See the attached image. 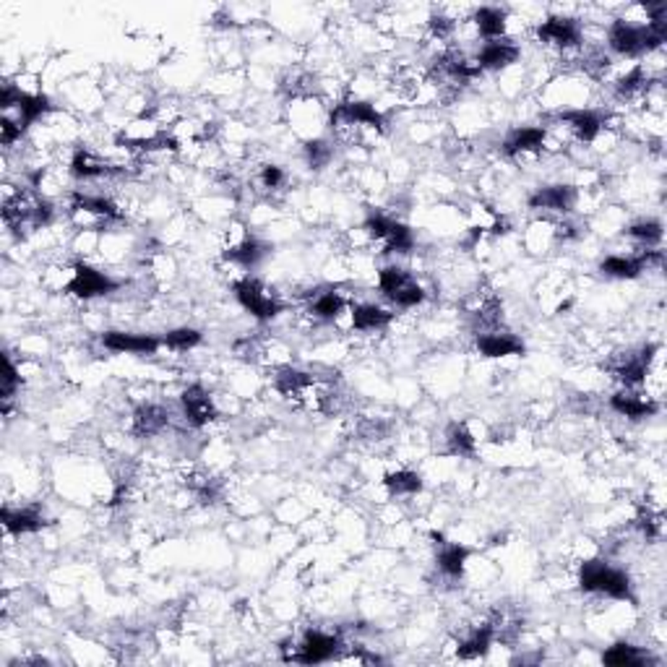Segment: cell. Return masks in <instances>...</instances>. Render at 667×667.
Here are the masks:
<instances>
[{
    "label": "cell",
    "mask_w": 667,
    "mask_h": 667,
    "mask_svg": "<svg viewBox=\"0 0 667 667\" xmlns=\"http://www.w3.org/2000/svg\"><path fill=\"white\" fill-rule=\"evenodd\" d=\"M235 297L237 303L258 321H272L287 308L274 290H269L264 282H258L254 276H245V279L235 282Z\"/></svg>",
    "instance_id": "4"
},
{
    "label": "cell",
    "mask_w": 667,
    "mask_h": 667,
    "mask_svg": "<svg viewBox=\"0 0 667 667\" xmlns=\"http://www.w3.org/2000/svg\"><path fill=\"white\" fill-rule=\"evenodd\" d=\"M266 255H269V245L266 243H261L254 235H245L243 240H237V243H233L224 251V261H230L235 266H243V269H255Z\"/></svg>",
    "instance_id": "19"
},
{
    "label": "cell",
    "mask_w": 667,
    "mask_h": 667,
    "mask_svg": "<svg viewBox=\"0 0 667 667\" xmlns=\"http://www.w3.org/2000/svg\"><path fill=\"white\" fill-rule=\"evenodd\" d=\"M628 237H633V240H639L642 245H657L660 240H662V224L657 222V219H639V222H633L631 227L626 230Z\"/></svg>",
    "instance_id": "34"
},
{
    "label": "cell",
    "mask_w": 667,
    "mask_h": 667,
    "mask_svg": "<svg viewBox=\"0 0 667 667\" xmlns=\"http://www.w3.org/2000/svg\"><path fill=\"white\" fill-rule=\"evenodd\" d=\"M558 125L566 128L571 136L582 144H592L605 128V115L597 110H563L558 113Z\"/></svg>",
    "instance_id": "11"
},
{
    "label": "cell",
    "mask_w": 667,
    "mask_h": 667,
    "mask_svg": "<svg viewBox=\"0 0 667 667\" xmlns=\"http://www.w3.org/2000/svg\"><path fill=\"white\" fill-rule=\"evenodd\" d=\"M667 42V21H644L633 24L628 19H615L608 29V47L615 55L639 58Z\"/></svg>",
    "instance_id": "1"
},
{
    "label": "cell",
    "mask_w": 667,
    "mask_h": 667,
    "mask_svg": "<svg viewBox=\"0 0 667 667\" xmlns=\"http://www.w3.org/2000/svg\"><path fill=\"white\" fill-rule=\"evenodd\" d=\"M162 344L170 347V350H177V353H188L194 350L196 344H201V332L198 329H191V326H183V329H173L162 336Z\"/></svg>",
    "instance_id": "33"
},
{
    "label": "cell",
    "mask_w": 667,
    "mask_h": 667,
    "mask_svg": "<svg viewBox=\"0 0 667 667\" xmlns=\"http://www.w3.org/2000/svg\"><path fill=\"white\" fill-rule=\"evenodd\" d=\"M303 154H305V162L314 167V170H321V167H326L334 157V144L329 141H324V138H315V141H308L305 146H303Z\"/></svg>",
    "instance_id": "35"
},
{
    "label": "cell",
    "mask_w": 667,
    "mask_h": 667,
    "mask_svg": "<svg viewBox=\"0 0 667 667\" xmlns=\"http://www.w3.org/2000/svg\"><path fill=\"white\" fill-rule=\"evenodd\" d=\"M378 287L383 297L392 300L396 308H417L425 300V290L402 266H383L378 272Z\"/></svg>",
    "instance_id": "5"
},
{
    "label": "cell",
    "mask_w": 667,
    "mask_h": 667,
    "mask_svg": "<svg viewBox=\"0 0 667 667\" xmlns=\"http://www.w3.org/2000/svg\"><path fill=\"white\" fill-rule=\"evenodd\" d=\"M446 446L453 456H472L474 449H477V441L470 433V428L464 423H453L446 431Z\"/></svg>",
    "instance_id": "32"
},
{
    "label": "cell",
    "mask_w": 667,
    "mask_h": 667,
    "mask_svg": "<svg viewBox=\"0 0 667 667\" xmlns=\"http://www.w3.org/2000/svg\"><path fill=\"white\" fill-rule=\"evenodd\" d=\"M392 321V311H386V308H381L375 303H363V305H354L350 311V324H353L354 332H383Z\"/></svg>",
    "instance_id": "21"
},
{
    "label": "cell",
    "mask_w": 667,
    "mask_h": 667,
    "mask_svg": "<svg viewBox=\"0 0 667 667\" xmlns=\"http://www.w3.org/2000/svg\"><path fill=\"white\" fill-rule=\"evenodd\" d=\"M652 264H662V254L660 251H642L639 255H608L600 261V272L612 279H636L642 272H647Z\"/></svg>",
    "instance_id": "9"
},
{
    "label": "cell",
    "mask_w": 667,
    "mask_h": 667,
    "mask_svg": "<svg viewBox=\"0 0 667 667\" xmlns=\"http://www.w3.org/2000/svg\"><path fill=\"white\" fill-rule=\"evenodd\" d=\"M610 407H612V413L623 414L628 420H644V417L657 414V410H660V404L652 396H644V393L633 392V389L612 393Z\"/></svg>",
    "instance_id": "16"
},
{
    "label": "cell",
    "mask_w": 667,
    "mask_h": 667,
    "mask_svg": "<svg viewBox=\"0 0 667 667\" xmlns=\"http://www.w3.org/2000/svg\"><path fill=\"white\" fill-rule=\"evenodd\" d=\"M438 548H441L438 550V571L449 579H462L467 561H470V548L459 543H443Z\"/></svg>",
    "instance_id": "26"
},
{
    "label": "cell",
    "mask_w": 667,
    "mask_h": 667,
    "mask_svg": "<svg viewBox=\"0 0 667 667\" xmlns=\"http://www.w3.org/2000/svg\"><path fill=\"white\" fill-rule=\"evenodd\" d=\"M180 404H183V414H185L188 425H194V428H204L212 420H216L214 399L201 383H191L185 392L180 393Z\"/></svg>",
    "instance_id": "13"
},
{
    "label": "cell",
    "mask_w": 667,
    "mask_h": 667,
    "mask_svg": "<svg viewBox=\"0 0 667 667\" xmlns=\"http://www.w3.org/2000/svg\"><path fill=\"white\" fill-rule=\"evenodd\" d=\"M579 587L589 594H605L610 600H633L631 576L610 566L608 561H587L579 569Z\"/></svg>",
    "instance_id": "2"
},
{
    "label": "cell",
    "mask_w": 667,
    "mask_h": 667,
    "mask_svg": "<svg viewBox=\"0 0 667 667\" xmlns=\"http://www.w3.org/2000/svg\"><path fill=\"white\" fill-rule=\"evenodd\" d=\"M110 173V164L105 159L95 154L92 149H79L74 157H71V175L79 177V180H95Z\"/></svg>",
    "instance_id": "28"
},
{
    "label": "cell",
    "mask_w": 667,
    "mask_h": 667,
    "mask_svg": "<svg viewBox=\"0 0 667 667\" xmlns=\"http://www.w3.org/2000/svg\"><path fill=\"white\" fill-rule=\"evenodd\" d=\"M537 40L558 47L561 53H569V50H579V45L584 40V29L571 16H548L537 26Z\"/></svg>",
    "instance_id": "6"
},
{
    "label": "cell",
    "mask_w": 667,
    "mask_h": 667,
    "mask_svg": "<svg viewBox=\"0 0 667 667\" xmlns=\"http://www.w3.org/2000/svg\"><path fill=\"white\" fill-rule=\"evenodd\" d=\"M3 527L11 534H32L45 527V513L37 506H24V509H3Z\"/></svg>",
    "instance_id": "23"
},
{
    "label": "cell",
    "mask_w": 667,
    "mask_h": 667,
    "mask_svg": "<svg viewBox=\"0 0 667 667\" xmlns=\"http://www.w3.org/2000/svg\"><path fill=\"white\" fill-rule=\"evenodd\" d=\"M342 647V639L336 633H326V631H308L303 636V642L294 647L293 657L294 662H303V665H318V662H329L336 657V652Z\"/></svg>",
    "instance_id": "8"
},
{
    "label": "cell",
    "mask_w": 667,
    "mask_h": 667,
    "mask_svg": "<svg viewBox=\"0 0 667 667\" xmlns=\"http://www.w3.org/2000/svg\"><path fill=\"white\" fill-rule=\"evenodd\" d=\"M258 183L266 191H276V188H282L287 183V175H284V170L279 164H264L261 173H258Z\"/></svg>",
    "instance_id": "36"
},
{
    "label": "cell",
    "mask_w": 667,
    "mask_h": 667,
    "mask_svg": "<svg viewBox=\"0 0 667 667\" xmlns=\"http://www.w3.org/2000/svg\"><path fill=\"white\" fill-rule=\"evenodd\" d=\"M474 344H477V353L483 354V357H491V360L511 357V354H524V342L516 334L483 332L477 336Z\"/></svg>",
    "instance_id": "18"
},
{
    "label": "cell",
    "mask_w": 667,
    "mask_h": 667,
    "mask_svg": "<svg viewBox=\"0 0 667 667\" xmlns=\"http://www.w3.org/2000/svg\"><path fill=\"white\" fill-rule=\"evenodd\" d=\"M383 485L392 495H417L423 491V477L413 470H396L383 477Z\"/></svg>",
    "instance_id": "29"
},
{
    "label": "cell",
    "mask_w": 667,
    "mask_h": 667,
    "mask_svg": "<svg viewBox=\"0 0 667 667\" xmlns=\"http://www.w3.org/2000/svg\"><path fill=\"white\" fill-rule=\"evenodd\" d=\"M332 128L336 134H347V131H375L383 134L386 131V118L375 110V105L363 102V99H350L336 105L332 113Z\"/></svg>",
    "instance_id": "3"
},
{
    "label": "cell",
    "mask_w": 667,
    "mask_h": 667,
    "mask_svg": "<svg viewBox=\"0 0 667 667\" xmlns=\"http://www.w3.org/2000/svg\"><path fill=\"white\" fill-rule=\"evenodd\" d=\"M381 245H383L381 254H410L414 248V233L407 227V224H402V222L393 219L392 227H389V233H386Z\"/></svg>",
    "instance_id": "30"
},
{
    "label": "cell",
    "mask_w": 667,
    "mask_h": 667,
    "mask_svg": "<svg viewBox=\"0 0 667 667\" xmlns=\"http://www.w3.org/2000/svg\"><path fill=\"white\" fill-rule=\"evenodd\" d=\"M65 290L71 294H76L79 300H95V297H102V294H110L118 290V282L110 274L99 272L89 264H76L74 266V274H71V282L65 284Z\"/></svg>",
    "instance_id": "7"
},
{
    "label": "cell",
    "mask_w": 667,
    "mask_h": 667,
    "mask_svg": "<svg viewBox=\"0 0 667 667\" xmlns=\"http://www.w3.org/2000/svg\"><path fill=\"white\" fill-rule=\"evenodd\" d=\"M347 311V297L339 293V290H318L311 294V303H308V314L314 315L315 321H334Z\"/></svg>",
    "instance_id": "24"
},
{
    "label": "cell",
    "mask_w": 667,
    "mask_h": 667,
    "mask_svg": "<svg viewBox=\"0 0 667 667\" xmlns=\"http://www.w3.org/2000/svg\"><path fill=\"white\" fill-rule=\"evenodd\" d=\"M102 347L110 353L125 354H157L162 347V339L152 334H131V332H105L102 334Z\"/></svg>",
    "instance_id": "15"
},
{
    "label": "cell",
    "mask_w": 667,
    "mask_h": 667,
    "mask_svg": "<svg viewBox=\"0 0 667 667\" xmlns=\"http://www.w3.org/2000/svg\"><path fill=\"white\" fill-rule=\"evenodd\" d=\"M274 389L290 399H308V393L318 392V381L314 373L297 371V368H279L274 373Z\"/></svg>",
    "instance_id": "17"
},
{
    "label": "cell",
    "mask_w": 667,
    "mask_h": 667,
    "mask_svg": "<svg viewBox=\"0 0 667 667\" xmlns=\"http://www.w3.org/2000/svg\"><path fill=\"white\" fill-rule=\"evenodd\" d=\"M519 55H522L519 45L509 37H501V40L483 42V47L474 55V63L480 71H503V68L513 65Z\"/></svg>",
    "instance_id": "14"
},
{
    "label": "cell",
    "mask_w": 667,
    "mask_h": 667,
    "mask_svg": "<svg viewBox=\"0 0 667 667\" xmlns=\"http://www.w3.org/2000/svg\"><path fill=\"white\" fill-rule=\"evenodd\" d=\"M19 381H21V375H19V371H16V365H14V360L5 354V375H3V399H5V402L14 396L16 386H19Z\"/></svg>",
    "instance_id": "37"
},
{
    "label": "cell",
    "mask_w": 667,
    "mask_h": 667,
    "mask_svg": "<svg viewBox=\"0 0 667 667\" xmlns=\"http://www.w3.org/2000/svg\"><path fill=\"white\" fill-rule=\"evenodd\" d=\"M53 110V105H50V97H45V95H29V92H21V99L19 105L14 107V113L16 115H11V118H16L21 123V128L26 131L32 123H37L42 115H47Z\"/></svg>",
    "instance_id": "27"
},
{
    "label": "cell",
    "mask_w": 667,
    "mask_h": 667,
    "mask_svg": "<svg viewBox=\"0 0 667 667\" xmlns=\"http://www.w3.org/2000/svg\"><path fill=\"white\" fill-rule=\"evenodd\" d=\"M548 144V128L545 125H524V128H513L509 136L503 138L501 152L511 159L530 157V154H540Z\"/></svg>",
    "instance_id": "10"
},
{
    "label": "cell",
    "mask_w": 667,
    "mask_h": 667,
    "mask_svg": "<svg viewBox=\"0 0 667 667\" xmlns=\"http://www.w3.org/2000/svg\"><path fill=\"white\" fill-rule=\"evenodd\" d=\"M493 642H495V628H493L491 621H485L483 626H474L459 642V657L462 660H477V657H483V654H488V649L493 647Z\"/></svg>",
    "instance_id": "25"
},
{
    "label": "cell",
    "mask_w": 667,
    "mask_h": 667,
    "mask_svg": "<svg viewBox=\"0 0 667 667\" xmlns=\"http://www.w3.org/2000/svg\"><path fill=\"white\" fill-rule=\"evenodd\" d=\"M170 425V413L162 407V404H138L134 410V433L141 438H149V435H157Z\"/></svg>",
    "instance_id": "22"
},
{
    "label": "cell",
    "mask_w": 667,
    "mask_h": 667,
    "mask_svg": "<svg viewBox=\"0 0 667 667\" xmlns=\"http://www.w3.org/2000/svg\"><path fill=\"white\" fill-rule=\"evenodd\" d=\"M506 21H509L506 11L498 5H483L472 14V24L477 29V37H483V42L506 37Z\"/></svg>",
    "instance_id": "20"
},
{
    "label": "cell",
    "mask_w": 667,
    "mask_h": 667,
    "mask_svg": "<svg viewBox=\"0 0 667 667\" xmlns=\"http://www.w3.org/2000/svg\"><path fill=\"white\" fill-rule=\"evenodd\" d=\"M579 201V191L573 185L566 183H558V185H545V188H537L530 196V209L537 212H553V214H569L571 209L576 206Z\"/></svg>",
    "instance_id": "12"
},
{
    "label": "cell",
    "mask_w": 667,
    "mask_h": 667,
    "mask_svg": "<svg viewBox=\"0 0 667 667\" xmlns=\"http://www.w3.org/2000/svg\"><path fill=\"white\" fill-rule=\"evenodd\" d=\"M602 662L605 665H615V667H626V665H644L647 662V654L639 647L628 644V642H618L602 654Z\"/></svg>",
    "instance_id": "31"
}]
</instances>
